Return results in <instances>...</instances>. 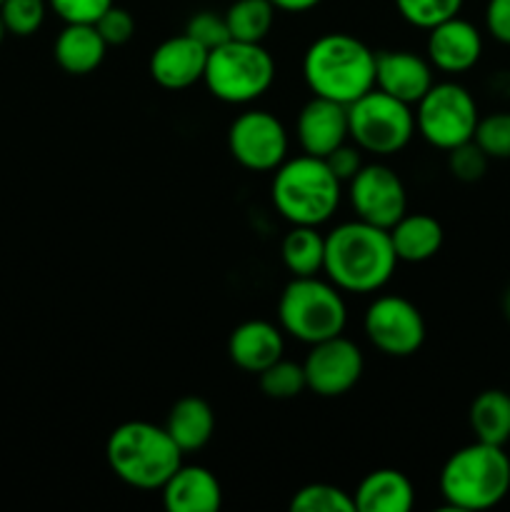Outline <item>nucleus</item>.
Returning a JSON list of instances; mask_svg holds the SVG:
<instances>
[{
  "label": "nucleus",
  "mask_w": 510,
  "mask_h": 512,
  "mask_svg": "<svg viewBox=\"0 0 510 512\" xmlns=\"http://www.w3.org/2000/svg\"><path fill=\"white\" fill-rule=\"evenodd\" d=\"M398 263L388 230L365 220L340 223L325 235L323 273L343 293H378Z\"/></svg>",
  "instance_id": "f257e3e1"
},
{
  "label": "nucleus",
  "mask_w": 510,
  "mask_h": 512,
  "mask_svg": "<svg viewBox=\"0 0 510 512\" xmlns=\"http://www.w3.org/2000/svg\"><path fill=\"white\" fill-rule=\"evenodd\" d=\"M303 78L318 98L350 105L375 88V53L348 33H325L303 55Z\"/></svg>",
  "instance_id": "f03ea898"
},
{
  "label": "nucleus",
  "mask_w": 510,
  "mask_h": 512,
  "mask_svg": "<svg viewBox=\"0 0 510 512\" xmlns=\"http://www.w3.org/2000/svg\"><path fill=\"white\" fill-rule=\"evenodd\" d=\"M105 460L115 478L138 490H160L183 465V450L165 425L130 420L118 425L105 443Z\"/></svg>",
  "instance_id": "7ed1b4c3"
},
{
  "label": "nucleus",
  "mask_w": 510,
  "mask_h": 512,
  "mask_svg": "<svg viewBox=\"0 0 510 512\" xmlns=\"http://www.w3.org/2000/svg\"><path fill=\"white\" fill-rule=\"evenodd\" d=\"M438 485L450 510L495 508L510 493V455L500 445L475 440L445 460Z\"/></svg>",
  "instance_id": "20e7f679"
},
{
  "label": "nucleus",
  "mask_w": 510,
  "mask_h": 512,
  "mask_svg": "<svg viewBox=\"0 0 510 512\" xmlns=\"http://www.w3.org/2000/svg\"><path fill=\"white\" fill-rule=\"evenodd\" d=\"M343 195V183L335 178L325 158L315 155H295L285 158L273 170L270 198L275 210L290 225H318L328 223L335 215Z\"/></svg>",
  "instance_id": "39448f33"
},
{
  "label": "nucleus",
  "mask_w": 510,
  "mask_h": 512,
  "mask_svg": "<svg viewBox=\"0 0 510 512\" xmlns=\"http://www.w3.org/2000/svg\"><path fill=\"white\" fill-rule=\"evenodd\" d=\"M278 323L283 333L293 335L305 345L343 335L348 325L343 290L318 275L293 278L280 293Z\"/></svg>",
  "instance_id": "423d86ee"
},
{
  "label": "nucleus",
  "mask_w": 510,
  "mask_h": 512,
  "mask_svg": "<svg viewBox=\"0 0 510 512\" xmlns=\"http://www.w3.org/2000/svg\"><path fill=\"white\" fill-rule=\"evenodd\" d=\"M275 80V60L263 43L228 40L208 53L203 83L213 98L248 105L263 98Z\"/></svg>",
  "instance_id": "0eeeda50"
},
{
  "label": "nucleus",
  "mask_w": 510,
  "mask_h": 512,
  "mask_svg": "<svg viewBox=\"0 0 510 512\" xmlns=\"http://www.w3.org/2000/svg\"><path fill=\"white\" fill-rule=\"evenodd\" d=\"M350 140L378 158L400 153L415 135V113L408 103L373 88L348 105Z\"/></svg>",
  "instance_id": "6e6552de"
},
{
  "label": "nucleus",
  "mask_w": 510,
  "mask_h": 512,
  "mask_svg": "<svg viewBox=\"0 0 510 512\" xmlns=\"http://www.w3.org/2000/svg\"><path fill=\"white\" fill-rule=\"evenodd\" d=\"M478 120L473 93L455 80L433 83L415 103V130L423 135L425 143L445 153L473 140Z\"/></svg>",
  "instance_id": "1a4fd4ad"
},
{
  "label": "nucleus",
  "mask_w": 510,
  "mask_h": 512,
  "mask_svg": "<svg viewBox=\"0 0 510 512\" xmlns=\"http://www.w3.org/2000/svg\"><path fill=\"white\" fill-rule=\"evenodd\" d=\"M365 338L388 358H410L425 343V320L418 305L403 295H380L363 318Z\"/></svg>",
  "instance_id": "9d476101"
},
{
  "label": "nucleus",
  "mask_w": 510,
  "mask_h": 512,
  "mask_svg": "<svg viewBox=\"0 0 510 512\" xmlns=\"http://www.w3.org/2000/svg\"><path fill=\"white\" fill-rule=\"evenodd\" d=\"M288 148V130L268 110H245L228 128L230 155L253 173H273L288 158Z\"/></svg>",
  "instance_id": "9b49d317"
},
{
  "label": "nucleus",
  "mask_w": 510,
  "mask_h": 512,
  "mask_svg": "<svg viewBox=\"0 0 510 512\" xmlns=\"http://www.w3.org/2000/svg\"><path fill=\"white\" fill-rule=\"evenodd\" d=\"M348 198L358 220L390 230L408 213V193L395 170L368 163L348 183Z\"/></svg>",
  "instance_id": "f8f14e48"
},
{
  "label": "nucleus",
  "mask_w": 510,
  "mask_h": 512,
  "mask_svg": "<svg viewBox=\"0 0 510 512\" xmlns=\"http://www.w3.org/2000/svg\"><path fill=\"white\" fill-rule=\"evenodd\" d=\"M303 370L308 390H313L320 398H340L350 393L363 378L365 360L353 340L335 335V338L310 345Z\"/></svg>",
  "instance_id": "ddd939ff"
},
{
  "label": "nucleus",
  "mask_w": 510,
  "mask_h": 512,
  "mask_svg": "<svg viewBox=\"0 0 510 512\" xmlns=\"http://www.w3.org/2000/svg\"><path fill=\"white\" fill-rule=\"evenodd\" d=\"M425 58L435 70L445 75L468 73L483 58V33L478 30V25L460 15L443 20L428 30Z\"/></svg>",
  "instance_id": "4468645a"
},
{
  "label": "nucleus",
  "mask_w": 510,
  "mask_h": 512,
  "mask_svg": "<svg viewBox=\"0 0 510 512\" xmlns=\"http://www.w3.org/2000/svg\"><path fill=\"white\" fill-rule=\"evenodd\" d=\"M295 135H298V145L305 155L328 158L335 148H340L350 138L348 105L313 95L300 110Z\"/></svg>",
  "instance_id": "2eb2a0df"
},
{
  "label": "nucleus",
  "mask_w": 510,
  "mask_h": 512,
  "mask_svg": "<svg viewBox=\"0 0 510 512\" xmlns=\"http://www.w3.org/2000/svg\"><path fill=\"white\" fill-rule=\"evenodd\" d=\"M208 63V50L188 33L163 40L150 55V78L165 90H185L200 83Z\"/></svg>",
  "instance_id": "dca6fc26"
},
{
  "label": "nucleus",
  "mask_w": 510,
  "mask_h": 512,
  "mask_svg": "<svg viewBox=\"0 0 510 512\" xmlns=\"http://www.w3.org/2000/svg\"><path fill=\"white\" fill-rule=\"evenodd\" d=\"M433 65L410 50H380L375 53V88L403 103L415 105L433 85Z\"/></svg>",
  "instance_id": "f3484780"
},
{
  "label": "nucleus",
  "mask_w": 510,
  "mask_h": 512,
  "mask_svg": "<svg viewBox=\"0 0 510 512\" xmlns=\"http://www.w3.org/2000/svg\"><path fill=\"white\" fill-rule=\"evenodd\" d=\"M160 493L168 512H215L223 505V488L203 465H180Z\"/></svg>",
  "instance_id": "a211bd4d"
},
{
  "label": "nucleus",
  "mask_w": 510,
  "mask_h": 512,
  "mask_svg": "<svg viewBox=\"0 0 510 512\" xmlns=\"http://www.w3.org/2000/svg\"><path fill=\"white\" fill-rule=\"evenodd\" d=\"M283 353V328L268 323V320H245L228 338L230 360L245 373H263L268 365L283 358Z\"/></svg>",
  "instance_id": "6ab92c4d"
},
{
  "label": "nucleus",
  "mask_w": 510,
  "mask_h": 512,
  "mask_svg": "<svg viewBox=\"0 0 510 512\" xmlns=\"http://www.w3.org/2000/svg\"><path fill=\"white\" fill-rule=\"evenodd\" d=\"M353 500L358 512H408L415 503V490L405 473L380 468L360 480Z\"/></svg>",
  "instance_id": "aec40b11"
},
{
  "label": "nucleus",
  "mask_w": 510,
  "mask_h": 512,
  "mask_svg": "<svg viewBox=\"0 0 510 512\" xmlns=\"http://www.w3.org/2000/svg\"><path fill=\"white\" fill-rule=\"evenodd\" d=\"M108 53V43L98 33L95 25L65 23L55 38L53 55L55 63L68 75H88L100 68Z\"/></svg>",
  "instance_id": "412c9836"
},
{
  "label": "nucleus",
  "mask_w": 510,
  "mask_h": 512,
  "mask_svg": "<svg viewBox=\"0 0 510 512\" xmlns=\"http://www.w3.org/2000/svg\"><path fill=\"white\" fill-rule=\"evenodd\" d=\"M398 260L403 263H425L443 248V225L425 213H405L388 230Z\"/></svg>",
  "instance_id": "4be33fe9"
},
{
  "label": "nucleus",
  "mask_w": 510,
  "mask_h": 512,
  "mask_svg": "<svg viewBox=\"0 0 510 512\" xmlns=\"http://www.w3.org/2000/svg\"><path fill=\"white\" fill-rule=\"evenodd\" d=\"M165 430L175 440V445L183 450V455L198 453V450H203L210 443V438L215 433L213 408L203 398H198V395L180 398L170 408L168 420H165Z\"/></svg>",
  "instance_id": "5701e85b"
},
{
  "label": "nucleus",
  "mask_w": 510,
  "mask_h": 512,
  "mask_svg": "<svg viewBox=\"0 0 510 512\" xmlns=\"http://www.w3.org/2000/svg\"><path fill=\"white\" fill-rule=\"evenodd\" d=\"M468 423L475 440L505 448L510 443V393L500 388L483 390L470 403Z\"/></svg>",
  "instance_id": "b1692460"
},
{
  "label": "nucleus",
  "mask_w": 510,
  "mask_h": 512,
  "mask_svg": "<svg viewBox=\"0 0 510 512\" xmlns=\"http://www.w3.org/2000/svg\"><path fill=\"white\" fill-rule=\"evenodd\" d=\"M280 258L293 278L323 273L325 238L313 225H293L280 243Z\"/></svg>",
  "instance_id": "393cba45"
},
{
  "label": "nucleus",
  "mask_w": 510,
  "mask_h": 512,
  "mask_svg": "<svg viewBox=\"0 0 510 512\" xmlns=\"http://www.w3.org/2000/svg\"><path fill=\"white\" fill-rule=\"evenodd\" d=\"M275 20V5L270 0H235L225 10L230 40L243 43H263Z\"/></svg>",
  "instance_id": "a878e982"
},
{
  "label": "nucleus",
  "mask_w": 510,
  "mask_h": 512,
  "mask_svg": "<svg viewBox=\"0 0 510 512\" xmlns=\"http://www.w3.org/2000/svg\"><path fill=\"white\" fill-rule=\"evenodd\" d=\"M293 512H355L353 495L330 483H310L290 500Z\"/></svg>",
  "instance_id": "bb28decb"
},
{
  "label": "nucleus",
  "mask_w": 510,
  "mask_h": 512,
  "mask_svg": "<svg viewBox=\"0 0 510 512\" xmlns=\"http://www.w3.org/2000/svg\"><path fill=\"white\" fill-rule=\"evenodd\" d=\"M260 390L273 400H293L308 388L305 383L303 363H290V360L280 358L273 365L258 373Z\"/></svg>",
  "instance_id": "cd10ccee"
},
{
  "label": "nucleus",
  "mask_w": 510,
  "mask_h": 512,
  "mask_svg": "<svg viewBox=\"0 0 510 512\" xmlns=\"http://www.w3.org/2000/svg\"><path fill=\"white\" fill-rule=\"evenodd\" d=\"M465 0H395V8L403 15L405 23L413 28L430 30L443 20L455 18Z\"/></svg>",
  "instance_id": "c85d7f7f"
},
{
  "label": "nucleus",
  "mask_w": 510,
  "mask_h": 512,
  "mask_svg": "<svg viewBox=\"0 0 510 512\" xmlns=\"http://www.w3.org/2000/svg\"><path fill=\"white\" fill-rule=\"evenodd\" d=\"M48 13V0H3L0 3V20L5 30L18 38L38 33L40 25L45 23Z\"/></svg>",
  "instance_id": "c756f323"
},
{
  "label": "nucleus",
  "mask_w": 510,
  "mask_h": 512,
  "mask_svg": "<svg viewBox=\"0 0 510 512\" xmlns=\"http://www.w3.org/2000/svg\"><path fill=\"white\" fill-rule=\"evenodd\" d=\"M473 143L490 160H510V113L498 110L480 118L475 125Z\"/></svg>",
  "instance_id": "7c9ffc66"
},
{
  "label": "nucleus",
  "mask_w": 510,
  "mask_h": 512,
  "mask_svg": "<svg viewBox=\"0 0 510 512\" xmlns=\"http://www.w3.org/2000/svg\"><path fill=\"white\" fill-rule=\"evenodd\" d=\"M488 163L490 158L473 140L448 150V168L453 173V178H458L460 183H475V180L483 178L485 170H488Z\"/></svg>",
  "instance_id": "2f4dec72"
},
{
  "label": "nucleus",
  "mask_w": 510,
  "mask_h": 512,
  "mask_svg": "<svg viewBox=\"0 0 510 512\" xmlns=\"http://www.w3.org/2000/svg\"><path fill=\"white\" fill-rule=\"evenodd\" d=\"M185 33H188L193 40H198V43L203 45L208 53L213 48H218V45L228 43L230 40V30H228V23H225V13L218 15V13H213V10H200V13H195L193 18L188 20V25H185Z\"/></svg>",
  "instance_id": "473e14b6"
},
{
  "label": "nucleus",
  "mask_w": 510,
  "mask_h": 512,
  "mask_svg": "<svg viewBox=\"0 0 510 512\" xmlns=\"http://www.w3.org/2000/svg\"><path fill=\"white\" fill-rule=\"evenodd\" d=\"M48 5L63 23L95 25L113 0H48Z\"/></svg>",
  "instance_id": "72a5a7b5"
},
{
  "label": "nucleus",
  "mask_w": 510,
  "mask_h": 512,
  "mask_svg": "<svg viewBox=\"0 0 510 512\" xmlns=\"http://www.w3.org/2000/svg\"><path fill=\"white\" fill-rule=\"evenodd\" d=\"M98 33L103 35V40L110 45H125L135 35V20L133 15L125 8H118V5H110L103 15L95 23Z\"/></svg>",
  "instance_id": "f704fd0d"
},
{
  "label": "nucleus",
  "mask_w": 510,
  "mask_h": 512,
  "mask_svg": "<svg viewBox=\"0 0 510 512\" xmlns=\"http://www.w3.org/2000/svg\"><path fill=\"white\" fill-rule=\"evenodd\" d=\"M360 153H363V150H360L358 145L343 143L325 158V163H328V168L333 170L335 178H338L340 183H350V180L355 178V173L365 165Z\"/></svg>",
  "instance_id": "c9c22d12"
},
{
  "label": "nucleus",
  "mask_w": 510,
  "mask_h": 512,
  "mask_svg": "<svg viewBox=\"0 0 510 512\" xmlns=\"http://www.w3.org/2000/svg\"><path fill=\"white\" fill-rule=\"evenodd\" d=\"M485 30L493 40L510 45V0H488V5H485Z\"/></svg>",
  "instance_id": "e433bc0d"
},
{
  "label": "nucleus",
  "mask_w": 510,
  "mask_h": 512,
  "mask_svg": "<svg viewBox=\"0 0 510 512\" xmlns=\"http://www.w3.org/2000/svg\"><path fill=\"white\" fill-rule=\"evenodd\" d=\"M275 5V10H283V13H305V10L315 8L323 0H270Z\"/></svg>",
  "instance_id": "4c0bfd02"
},
{
  "label": "nucleus",
  "mask_w": 510,
  "mask_h": 512,
  "mask_svg": "<svg viewBox=\"0 0 510 512\" xmlns=\"http://www.w3.org/2000/svg\"><path fill=\"white\" fill-rule=\"evenodd\" d=\"M503 315H505V320L510 323V288L505 290V295H503Z\"/></svg>",
  "instance_id": "58836bf2"
},
{
  "label": "nucleus",
  "mask_w": 510,
  "mask_h": 512,
  "mask_svg": "<svg viewBox=\"0 0 510 512\" xmlns=\"http://www.w3.org/2000/svg\"><path fill=\"white\" fill-rule=\"evenodd\" d=\"M5 33H8V30H5V25H3V20H0V43H3V38H5Z\"/></svg>",
  "instance_id": "ea45409f"
},
{
  "label": "nucleus",
  "mask_w": 510,
  "mask_h": 512,
  "mask_svg": "<svg viewBox=\"0 0 510 512\" xmlns=\"http://www.w3.org/2000/svg\"><path fill=\"white\" fill-rule=\"evenodd\" d=\"M0 3H3V0H0Z\"/></svg>",
  "instance_id": "a19ab883"
}]
</instances>
